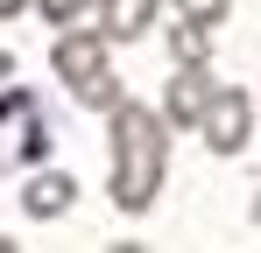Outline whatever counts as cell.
Masks as SVG:
<instances>
[{"instance_id": "cell-13", "label": "cell", "mask_w": 261, "mask_h": 253, "mask_svg": "<svg viewBox=\"0 0 261 253\" xmlns=\"http://www.w3.org/2000/svg\"><path fill=\"white\" fill-rule=\"evenodd\" d=\"M14 78V49H7V42H0V84Z\"/></svg>"}, {"instance_id": "cell-6", "label": "cell", "mask_w": 261, "mask_h": 253, "mask_svg": "<svg viewBox=\"0 0 261 253\" xmlns=\"http://www.w3.org/2000/svg\"><path fill=\"white\" fill-rule=\"evenodd\" d=\"M71 204H78V176H71V169H43V162H36V176L21 183V211L43 225V218H64Z\"/></svg>"}, {"instance_id": "cell-11", "label": "cell", "mask_w": 261, "mask_h": 253, "mask_svg": "<svg viewBox=\"0 0 261 253\" xmlns=\"http://www.w3.org/2000/svg\"><path fill=\"white\" fill-rule=\"evenodd\" d=\"M176 14H191V21H205V28H219L226 14H233V0H170Z\"/></svg>"}, {"instance_id": "cell-5", "label": "cell", "mask_w": 261, "mask_h": 253, "mask_svg": "<svg viewBox=\"0 0 261 253\" xmlns=\"http://www.w3.org/2000/svg\"><path fill=\"white\" fill-rule=\"evenodd\" d=\"M106 49H113V42L99 36V21H71V28H57V42H49V71L64 84H78L85 71L106 64Z\"/></svg>"}, {"instance_id": "cell-3", "label": "cell", "mask_w": 261, "mask_h": 253, "mask_svg": "<svg viewBox=\"0 0 261 253\" xmlns=\"http://www.w3.org/2000/svg\"><path fill=\"white\" fill-rule=\"evenodd\" d=\"M198 134H205L212 155H240V148L254 141V99H247L240 84H219L212 106H205V120H198Z\"/></svg>"}, {"instance_id": "cell-1", "label": "cell", "mask_w": 261, "mask_h": 253, "mask_svg": "<svg viewBox=\"0 0 261 253\" xmlns=\"http://www.w3.org/2000/svg\"><path fill=\"white\" fill-rule=\"evenodd\" d=\"M106 155H113V211L141 218L170 176V120L141 99H120L106 113Z\"/></svg>"}, {"instance_id": "cell-12", "label": "cell", "mask_w": 261, "mask_h": 253, "mask_svg": "<svg viewBox=\"0 0 261 253\" xmlns=\"http://www.w3.org/2000/svg\"><path fill=\"white\" fill-rule=\"evenodd\" d=\"M36 0H0V21H14V14H29Z\"/></svg>"}, {"instance_id": "cell-10", "label": "cell", "mask_w": 261, "mask_h": 253, "mask_svg": "<svg viewBox=\"0 0 261 253\" xmlns=\"http://www.w3.org/2000/svg\"><path fill=\"white\" fill-rule=\"evenodd\" d=\"M92 7H99V0H36V14H43L49 28H71V21H92Z\"/></svg>"}, {"instance_id": "cell-4", "label": "cell", "mask_w": 261, "mask_h": 253, "mask_svg": "<svg viewBox=\"0 0 261 253\" xmlns=\"http://www.w3.org/2000/svg\"><path fill=\"white\" fill-rule=\"evenodd\" d=\"M212 91H219L212 64H176L170 84H163V120H170V126H198L205 106H212Z\"/></svg>"}, {"instance_id": "cell-9", "label": "cell", "mask_w": 261, "mask_h": 253, "mask_svg": "<svg viewBox=\"0 0 261 253\" xmlns=\"http://www.w3.org/2000/svg\"><path fill=\"white\" fill-rule=\"evenodd\" d=\"M170 56L176 64H212V28L191 21V14H176L170 21Z\"/></svg>"}, {"instance_id": "cell-14", "label": "cell", "mask_w": 261, "mask_h": 253, "mask_svg": "<svg viewBox=\"0 0 261 253\" xmlns=\"http://www.w3.org/2000/svg\"><path fill=\"white\" fill-rule=\"evenodd\" d=\"M254 225H261V197H254Z\"/></svg>"}, {"instance_id": "cell-2", "label": "cell", "mask_w": 261, "mask_h": 253, "mask_svg": "<svg viewBox=\"0 0 261 253\" xmlns=\"http://www.w3.org/2000/svg\"><path fill=\"white\" fill-rule=\"evenodd\" d=\"M49 113H43V99L29 91V84H0V169H36L49 155Z\"/></svg>"}, {"instance_id": "cell-15", "label": "cell", "mask_w": 261, "mask_h": 253, "mask_svg": "<svg viewBox=\"0 0 261 253\" xmlns=\"http://www.w3.org/2000/svg\"><path fill=\"white\" fill-rule=\"evenodd\" d=\"M0 246H7V239H0Z\"/></svg>"}, {"instance_id": "cell-7", "label": "cell", "mask_w": 261, "mask_h": 253, "mask_svg": "<svg viewBox=\"0 0 261 253\" xmlns=\"http://www.w3.org/2000/svg\"><path fill=\"white\" fill-rule=\"evenodd\" d=\"M155 14H163V0H99L92 7V21H99L106 42H141L155 28Z\"/></svg>"}, {"instance_id": "cell-8", "label": "cell", "mask_w": 261, "mask_h": 253, "mask_svg": "<svg viewBox=\"0 0 261 253\" xmlns=\"http://www.w3.org/2000/svg\"><path fill=\"white\" fill-rule=\"evenodd\" d=\"M71 99H78L85 113H113V106L127 99V84H120V71H113V64H99V71H85V78L71 84Z\"/></svg>"}]
</instances>
